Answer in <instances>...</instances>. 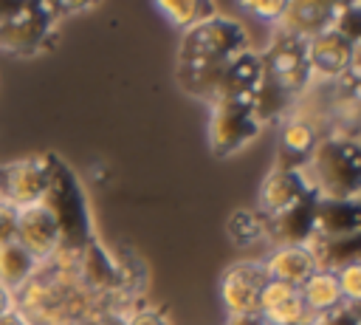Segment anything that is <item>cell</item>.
<instances>
[{
  "mask_svg": "<svg viewBox=\"0 0 361 325\" xmlns=\"http://www.w3.org/2000/svg\"><path fill=\"white\" fill-rule=\"evenodd\" d=\"M248 51V37L243 25L231 17H209L183 31L178 48V82L186 93L197 99H214L217 82L226 65Z\"/></svg>",
  "mask_w": 361,
  "mask_h": 325,
  "instance_id": "6da1fadb",
  "label": "cell"
},
{
  "mask_svg": "<svg viewBox=\"0 0 361 325\" xmlns=\"http://www.w3.org/2000/svg\"><path fill=\"white\" fill-rule=\"evenodd\" d=\"M262 62V82L254 96V113L262 122H271L282 116L296 96L305 93L310 85V59H307V40L279 31L265 54H259Z\"/></svg>",
  "mask_w": 361,
  "mask_h": 325,
  "instance_id": "7a4b0ae2",
  "label": "cell"
},
{
  "mask_svg": "<svg viewBox=\"0 0 361 325\" xmlns=\"http://www.w3.org/2000/svg\"><path fill=\"white\" fill-rule=\"evenodd\" d=\"M48 158H51V189L42 198V203L48 206V212L54 215L56 229H59V249L56 252L85 257L99 243H96L93 229H90V212H87L82 187H79L76 175L56 155H48Z\"/></svg>",
  "mask_w": 361,
  "mask_h": 325,
  "instance_id": "3957f363",
  "label": "cell"
},
{
  "mask_svg": "<svg viewBox=\"0 0 361 325\" xmlns=\"http://www.w3.org/2000/svg\"><path fill=\"white\" fill-rule=\"evenodd\" d=\"M302 172L319 198H336V201L358 198V187H361L358 141L353 136L319 138L313 147V155Z\"/></svg>",
  "mask_w": 361,
  "mask_h": 325,
  "instance_id": "277c9868",
  "label": "cell"
},
{
  "mask_svg": "<svg viewBox=\"0 0 361 325\" xmlns=\"http://www.w3.org/2000/svg\"><path fill=\"white\" fill-rule=\"evenodd\" d=\"M56 23L54 3H0V48L31 57L54 40Z\"/></svg>",
  "mask_w": 361,
  "mask_h": 325,
  "instance_id": "5b68a950",
  "label": "cell"
},
{
  "mask_svg": "<svg viewBox=\"0 0 361 325\" xmlns=\"http://www.w3.org/2000/svg\"><path fill=\"white\" fill-rule=\"evenodd\" d=\"M254 99H214L209 116V147L217 158L243 150L259 133Z\"/></svg>",
  "mask_w": 361,
  "mask_h": 325,
  "instance_id": "8992f818",
  "label": "cell"
},
{
  "mask_svg": "<svg viewBox=\"0 0 361 325\" xmlns=\"http://www.w3.org/2000/svg\"><path fill=\"white\" fill-rule=\"evenodd\" d=\"M51 189V158H23L14 164L0 167V201L25 209L42 203Z\"/></svg>",
  "mask_w": 361,
  "mask_h": 325,
  "instance_id": "52a82bcc",
  "label": "cell"
},
{
  "mask_svg": "<svg viewBox=\"0 0 361 325\" xmlns=\"http://www.w3.org/2000/svg\"><path fill=\"white\" fill-rule=\"evenodd\" d=\"M307 59H310V71H313V73L341 79L347 71L355 68L358 42L347 40L344 34H338V31L330 25L327 31L316 34L313 40H307Z\"/></svg>",
  "mask_w": 361,
  "mask_h": 325,
  "instance_id": "ba28073f",
  "label": "cell"
},
{
  "mask_svg": "<svg viewBox=\"0 0 361 325\" xmlns=\"http://www.w3.org/2000/svg\"><path fill=\"white\" fill-rule=\"evenodd\" d=\"M316 203H319V195L310 189L299 203L288 206L285 212L262 218V235H268L276 246H307L313 237Z\"/></svg>",
  "mask_w": 361,
  "mask_h": 325,
  "instance_id": "9c48e42d",
  "label": "cell"
},
{
  "mask_svg": "<svg viewBox=\"0 0 361 325\" xmlns=\"http://www.w3.org/2000/svg\"><path fill=\"white\" fill-rule=\"evenodd\" d=\"M265 283H268V274L262 263L243 260L226 268L220 280V297L231 314H248V311H257L259 291L265 288Z\"/></svg>",
  "mask_w": 361,
  "mask_h": 325,
  "instance_id": "30bf717a",
  "label": "cell"
},
{
  "mask_svg": "<svg viewBox=\"0 0 361 325\" xmlns=\"http://www.w3.org/2000/svg\"><path fill=\"white\" fill-rule=\"evenodd\" d=\"M34 260H48L56 254L59 249V229H56V220L54 215L48 212L45 203H34V206H25L20 209V218H17V240Z\"/></svg>",
  "mask_w": 361,
  "mask_h": 325,
  "instance_id": "8fae6325",
  "label": "cell"
},
{
  "mask_svg": "<svg viewBox=\"0 0 361 325\" xmlns=\"http://www.w3.org/2000/svg\"><path fill=\"white\" fill-rule=\"evenodd\" d=\"M257 314L268 325H310V319H313L299 297V288L279 283V280L265 283V288L259 291Z\"/></svg>",
  "mask_w": 361,
  "mask_h": 325,
  "instance_id": "7c38bea8",
  "label": "cell"
},
{
  "mask_svg": "<svg viewBox=\"0 0 361 325\" xmlns=\"http://www.w3.org/2000/svg\"><path fill=\"white\" fill-rule=\"evenodd\" d=\"M310 192V184L305 178V172L299 170H271L257 192V203H259V215L271 218L285 212L288 206L299 203L305 195Z\"/></svg>",
  "mask_w": 361,
  "mask_h": 325,
  "instance_id": "4fadbf2b",
  "label": "cell"
},
{
  "mask_svg": "<svg viewBox=\"0 0 361 325\" xmlns=\"http://www.w3.org/2000/svg\"><path fill=\"white\" fill-rule=\"evenodd\" d=\"M358 226H361V203H358V198H350V201L319 198L316 218H313V237H322V240L355 237Z\"/></svg>",
  "mask_w": 361,
  "mask_h": 325,
  "instance_id": "5bb4252c",
  "label": "cell"
},
{
  "mask_svg": "<svg viewBox=\"0 0 361 325\" xmlns=\"http://www.w3.org/2000/svg\"><path fill=\"white\" fill-rule=\"evenodd\" d=\"M338 14V3H316V0H293L285 3V11L279 17L282 31L302 37V40H313L316 34L327 31L333 25Z\"/></svg>",
  "mask_w": 361,
  "mask_h": 325,
  "instance_id": "9a60e30c",
  "label": "cell"
},
{
  "mask_svg": "<svg viewBox=\"0 0 361 325\" xmlns=\"http://www.w3.org/2000/svg\"><path fill=\"white\" fill-rule=\"evenodd\" d=\"M259 82H262V62H259V54L243 51V54H237V57L226 65V71H223V76H220V82H217L214 99H254ZM214 99H212V102H214Z\"/></svg>",
  "mask_w": 361,
  "mask_h": 325,
  "instance_id": "2e32d148",
  "label": "cell"
},
{
  "mask_svg": "<svg viewBox=\"0 0 361 325\" xmlns=\"http://www.w3.org/2000/svg\"><path fill=\"white\" fill-rule=\"evenodd\" d=\"M316 130L310 122L305 119H288L282 133H279V144H276V167L274 170H305L313 147H316Z\"/></svg>",
  "mask_w": 361,
  "mask_h": 325,
  "instance_id": "e0dca14e",
  "label": "cell"
},
{
  "mask_svg": "<svg viewBox=\"0 0 361 325\" xmlns=\"http://www.w3.org/2000/svg\"><path fill=\"white\" fill-rule=\"evenodd\" d=\"M262 268L268 280H279V283L299 288L316 271V260L307 246H276L271 257L262 263Z\"/></svg>",
  "mask_w": 361,
  "mask_h": 325,
  "instance_id": "ac0fdd59",
  "label": "cell"
},
{
  "mask_svg": "<svg viewBox=\"0 0 361 325\" xmlns=\"http://www.w3.org/2000/svg\"><path fill=\"white\" fill-rule=\"evenodd\" d=\"M299 297H302V302H305V308H307L310 317H322V314H330V311H336V308L344 305V297H341L336 271H324V268H316L299 285Z\"/></svg>",
  "mask_w": 361,
  "mask_h": 325,
  "instance_id": "d6986e66",
  "label": "cell"
},
{
  "mask_svg": "<svg viewBox=\"0 0 361 325\" xmlns=\"http://www.w3.org/2000/svg\"><path fill=\"white\" fill-rule=\"evenodd\" d=\"M37 268V260L20 246V243H8V246H0V285L3 288H17V285H25L31 280Z\"/></svg>",
  "mask_w": 361,
  "mask_h": 325,
  "instance_id": "ffe728a7",
  "label": "cell"
},
{
  "mask_svg": "<svg viewBox=\"0 0 361 325\" xmlns=\"http://www.w3.org/2000/svg\"><path fill=\"white\" fill-rule=\"evenodd\" d=\"M158 11H164L180 28H192L195 23H203L217 14L212 3H200V0H158Z\"/></svg>",
  "mask_w": 361,
  "mask_h": 325,
  "instance_id": "44dd1931",
  "label": "cell"
},
{
  "mask_svg": "<svg viewBox=\"0 0 361 325\" xmlns=\"http://www.w3.org/2000/svg\"><path fill=\"white\" fill-rule=\"evenodd\" d=\"M226 232L240 246L254 243L262 235V215L254 212V209H234L231 218H228V223H226Z\"/></svg>",
  "mask_w": 361,
  "mask_h": 325,
  "instance_id": "7402d4cb",
  "label": "cell"
},
{
  "mask_svg": "<svg viewBox=\"0 0 361 325\" xmlns=\"http://www.w3.org/2000/svg\"><path fill=\"white\" fill-rule=\"evenodd\" d=\"M333 28H336L338 34H344L347 40L358 42V37H361V6H358V3H344V6H338V14H336V20H333Z\"/></svg>",
  "mask_w": 361,
  "mask_h": 325,
  "instance_id": "603a6c76",
  "label": "cell"
},
{
  "mask_svg": "<svg viewBox=\"0 0 361 325\" xmlns=\"http://www.w3.org/2000/svg\"><path fill=\"white\" fill-rule=\"evenodd\" d=\"M336 280H338V288H341V297H347L350 302H358L361 297V263H347L336 271Z\"/></svg>",
  "mask_w": 361,
  "mask_h": 325,
  "instance_id": "cb8c5ba5",
  "label": "cell"
},
{
  "mask_svg": "<svg viewBox=\"0 0 361 325\" xmlns=\"http://www.w3.org/2000/svg\"><path fill=\"white\" fill-rule=\"evenodd\" d=\"M17 218H20V209L0 201V246H8L17 240Z\"/></svg>",
  "mask_w": 361,
  "mask_h": 325,
  "instance_id": "d4e9b609",
  "label": "cell"
},
{
  "mask_svg": "<svg viewBox=\"0 0 361 325\" xmlns=\"http://www.w3.org/2000/svg\"><path fill=\"white\" fill-rule=\"evenodd\" d=\"M243 8L262 20H279L285 11V0H245Z\"/></svg>",
  "mask_w": 361,
  "mask_h": 325,
  "instance_id": "484cf974",
  "label": "cell"
},
{
  "mask_svg": "<svg viewBox=\"0 0 361 325\" xmlns=\"http://www.w3.org/2000/svg\"><path fill=\"white\" fill-rule=\"evenodd\" d=\"M310 325H358V314H355V305H341L330 314L313 317Z\"/></svg>",
  "mask_w": 361,
  "mask_h": 325,
  "instance_id": "4316f807",
  "label": "cell"
},
{
  "mask_svg": "<svg viewBox=\"0 0 361 325\" xmlns=\"http://www.w3.org/2000/svg\"><path fill=\"white\" fill-rule=\"evenodd\" d=\"M124 325H169V319L161 311H138L130 319H124Z\"/></svg>",
  "mask_w": 361,
  "mask_h": 325,
  "instance_id": "83f0119b",
  "label": "cell"
},
{
  "mask_svg": "<svg viewBox=\"0 0 361 325\" xmlns=\"http://www.w3.org/2000/svg\"><path fill=\"white\" fill-rule=\"evenodd\" d=\"M228 325H268L257 311H248V314H231L228 317Z\"/></svg>",
  "mask_w": 361,
  "mask_h": 325,
  "instance_id": "f1b7e54d",
  "label": "cell"
},
{
  "mask_svg": "<svg viewBox=\"0 0 361 325\" xmlns=\"http://www.w3.org/2000/svg\"><path fill=\"white\" fill-rule=\"evenodd\" d=\"M0 325H28V319H25L20 311L11 308V311H6V314L0 317Z\"/></svg>",
  "mask_w": 361,
  "mask_h": 325,
  "instance_id": "f546056e",
  "label": "cell"
},
{
  "mask_svg": "<svg viewBox=\"0 0 361 325\" xmlns=\"http://www.w3.org/2000/svg\"><path fill=\"white\" fill-rule=\"evenodd\" d=\"M11 302H14V300H11V291L0 285V317H3L6 311H11Z\"/></svg>",
  "mask_w": 361,
  "mask_h": 325,
  "instance_id": "4dcf8cb0",
  "label": "cell"
}]
</instances>
